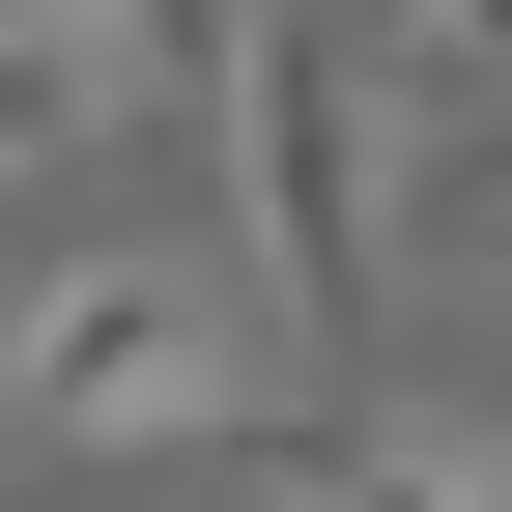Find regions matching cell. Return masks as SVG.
<instances>
[{
  "label": "cell",
  "mask_w": 512,
  "mask_h": 512,
  "mask_svg": "<svg viewBox=\"0 0 512 512\" xmlns=\"http://www.w3.org/2000/svg\"><path fill=\"white\" fill-rule=\"evenodd\" d=\"M456 29H484V0H370V57H456Z\"/></svg>",
  "instance_id": "obj_5"
},
{
  "label": "cell",
  "mask_w": 512,
  "mask_h": 512,
  "mask_svg": "<svg viewBox=\"0 0 512 512\" xmlns=\"http://www.w3.org/2000/svg\"><path fill=\"white\" fill-rule=\"evenodd\" d=\"M484 228H512V0L427 57V143H399V256H484Z\"/></svg>",
  "instance_id": "obj_3"
},
{
  "label": "cell",
  "mask_w": 512,
  "mask_h": 512,
  "mask_svg": "<svg viewBox=\"0 0 512 512\" xmlns=\"http://www.w3.org/2000/svg\"><path fill=\"white\" fill-rule=\"evenodd\" d=\"M0 399L86 427V456H228L256 427V313L200 256H29V285H0Z\"/></svg>",
  "instance_id": "obj_1"
},
{
  "label": "cell",
  "mask_w": 512,
  "mask_h": 512,
  "mask_svg": "<svg viewBox=\"0 0 512 512\" xmlns=\"http://www.w3.org/2000/svg\"><path fill=\"white\" fill-rule=\"evenodd\" d=\"M370 0H256L228 29V200H256V285L285 313H370V256H399V200H370Z\"/></svg>",
  "instance_id": "obj_2"
},
{
  "label": "cell",
  "mask_w": 512,
  "mask_h": 512,
  "mask_svg": "<svg viewBox=\"0 0 512 512\" xmlns=\"http://www.w3.org/2000/svg\"><path fill=\"white\" fill-rule=\"evenodd\" d=\"M285 512H512V456H484V427H313Z\"/></svg>",
  "instance_id": "obj_4"
},
{
  "label": "cell",
  "mask_w": 512,
  "mask_h": 512,
  "mask_svg": "<svg viewBox=\"0 0 512 512\" xmlns=\"http://www.w3.org/2000/svg\"><path fill=\"white\" fill-rule=\"evenodd\" d=\"M57 29H114V0H0V57H57Z\"/></svg>",
  "instance_id": "obj_6"
}]
</instances>
